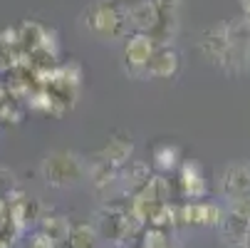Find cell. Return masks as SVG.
Here are the masks:
<instances>
[{"mask_svg":"<svg viewBox=\"0 0 250 248\" xmlns=\"http://www.w3.org/2000/svg\"><path fill=\"white\" fill-rule=\"evenodd\" d=\"M94 243H97V231L89 224H75L69 228V236H67L69 248H94Z\"/></svg>","mask_w":250,"mask_h":248,"instance_id":"16","label":"cell"},{"mask_svg":"<svg viewBox=\"0 0 250 248\" xmlns=\"http://www.w3.org/2000/svg\"><path fill=\"white\" fill-rule=\"evenodd\" d=\"M126 3H134V0H126Z\"/></svg>","mask_w":250,"mask_h":248,"instance_id":"28","label":"cell"},{"mask_svg":"<svg viewBox=\"0 0 250 248\" xmlns=\"http://www.w3.org/2000/svg\"><path fill=\"white\" fill-rule=\"evenodd\" d=\"M22 110L18 107V102L8 99L0 104V124H20L22 122Z\"/></svg>","mask_w":250,"mask_h":248,"instance_id":"21","label":"cell"},{"mask_svg":"<svg viewBox=\"0 0 250 248\" xmlns=\"http://www.w3.org/2000/svg\"><path fill=\"white\" fill-rule=\"evenodd\" d=\"M178 184H181V194L186 199H203L206 196V179H203V169L198 161L186 159L178 171Z\"/></svg>","mask_w":250,"mask_h":248,"instance_id":"6","label":"cell"},{"mask_svg":"<svg viewBox=\"0 0 250 248\" xmlns=\"http://www.w3.org/2000/svg\"><path fill=\"white\" fill-rule=\"evenodd\" d=\"M57 80H60L62 85H67L69 90L77 92V87H80V82H82V65H80L77 60L62 62V65L57 67Z\"/></svg>","mask_w":250,"mask_h":248,"instance_id":"18","label":"cell"},{"mask_svg":"<svg viewBox=\"0 0 250 248\" xmlns=\"http://www.w3.org/2000/svg\"><path fill=\"white\" fill-rule=\"evenodd\" d=\"M15 69V62H13V52L8 50H0V75H5V72H13Z\"/></svg>","mask_w":250,"mask_h":248,"instance_id":"24","label":"cell"},{"mask_svg":"<svg viewBox=\"0 0 250 248\" xmlns=\"http://www.w3.org/2000/svg\"><path fill=\"white\" fill-rule=\"evenodd\" d=\"M69 228H72V224H69L64 216H60V214H47V216H42V228H40V231L47 233L55 243L67 241Z\"/></svg>","mask_w":250,"mask_h":248,"instance_id":"15","label":"cell"},{"mask_svg":"<svg viewBox=\"0 0 250 248\" xmlns=\"http://www.w3.org/2000/svg\"><path fill=\"white\" fill-rule=\"evenodd\" d=\"M0 248H13V243L8 238H0Z\"/></svg>","mask_w":250,"mask_h":248,"instance_id":"26","label":"cell"},{"mask_svg":"<svg viewBox=\"0 0 250 248\" xmlns=\"http://www.w3.org/2000/svg\"><path fill=\"white\" fill-rule=\"evenodd\" d=\"M146 224L154 226V228H164V231L166 228H173L176 226V206H171V203H156L151 208Z\"/></svg>","mask_w":250,"mask_h":248,"instance_id":"17","label":"cell"},{"mask_svg":"<svg viewBox=\"0 0 250 248\" xmlns=\"http://www.w3.org/2000/svg\"><path fill=\"white\" fill-rule=\"evenodd\" d=\"M151 159H154V166L159 169V174H168L171 169L178 166V159H181V152L173 144H156L154 152H151Z\"/></svg>","mask_w":250,"mask_h":248,"instance_id":"14","label":"cell"},{"mask_svg":"<svg viewBox=\"0 0 250 248\" xmlns=\"http://www.w3.org/2000/svg\"><path fill=\"white\" fill-rule=\"evenodd\" d=\"M178 72V55L176 50L161 45L156 47V52L151 55L149 65H146V75L149 77H173Z\"/></svg>","mask_w":250,"mask_h":248,"instance_id":"8","label":"cell"},{"mask_svg":"<svg viewBox=\"0 0 250 248\" xmlns=\"http://www.w3.org/2000/svg\"><path fill=\"white\" fill-rule=\"evenodd\" d=\"M119 179L124 181V189L136 194L139 189H144L146 181L151 179V169L146 161H139V159H131L129 164H124L119 169Z\"/></svg>","mask_w":250,"mask_h":248,"instance_id":"10","label":"cell"},{"mask_svg":"<svg viewBox=\"0 0 250 248\" xmlns=\"http://www.w3.org/2000/svg\"><path fill=\"white\" fill-rule=\"evenodd\" d=\"M52 104H55V97H52V92L45 90V87H38V90H32V92L27 94V107L35 110V112H47V114H52Z\"/></svg>","mask_w":250,"mask_h":248,"instance_id":"20","label":"cell"},{"mask_svg":"<svg viewBox=\"0 0 250 248\" xmlns=\"http://www.w3.org/2000/svg\"><path fill=\"white\" fill-rule=\"evenodd\" d=\"M131 154H134V144H131V139H129V136L117 134V136H112V139H109V144H106V147L102 149L99 159H102V161H106V164H112L114 169H122L124 164H129V161H131Z\"/></svg>","mask_w":250,"mask_h":248,"instance_id":"9","label":"cell"},{"mask_svg":"<svg viewBox=\"0 0 250 248\" xmlns=\"http://www.w3.org/2000/svg\"><path fill=\"white\" fill-rule=\"evenodd\" d=\"M87 30L97 38H117V35L124 32V25H126V18H124V10H119L114 3L109 0H97L92 3L84 15H82Z\"/></svg>","mask_w":250,"mask_h":248,"instance_id":"1","label":"cell"},{"mask_svg":"<svg viewBox=\"0 0 250 248\" xmlns=\"http://www.w3.org/2000/svg\"><path fill=\"white\" fill-rule=\"evenodd\" d=\"M89 181H92V186L97 191H104V189H109V186H114L119 181V169H114L112 164H106V161H102L97 157V161L89 169Z\"/></svg>","mask_w":250,"mask_h":248,"instance_id":"12","label":"cell"},{"mask_svg":"<svg viewBox=\"0 0 250 248\" xmlns=\"http://www.w3.org/2000/svg\"><path fill=\"white\" fill-rule=\"evenodd\" d=\"M126 25L134 27V32H144L151 35L159 25V10L154 5V0H136V3H129V8L124 10Z\"/></svg>","mask_w":250,"mask_h":248,"instance_id":"5","label":"cell"},{"mask_svg":"<svg viewBox=\"0 0 250 248\" xmlns=\"http://www.w3.org/2000/svg\"><path fill=\"white\" fill-rule=\"evenodd\" d=\"M27 248H57V243L47 236V233H42V231H38L32 238H30V243H27Z\"/></svg>","mask_w":250,"mask_h":248,"instance_id":"23","label":"cell"},{"mask_svg":"<svg viewBox=\"0 0 250 248\" xmlns=\"http://www.w3.org/2000/svg\"><path fill=\"white\" fill-rule=\"evenodd\" d=\"M218 226H221L223 238H226L230 246H243L245 238L250 236V221L243 219V216H238V214H233V211L223 214V219H221Z\"/></svg>","mask_w":250,"mask_h":248,"instance_id":"11","label":"cell"},{"mask_svg":"<svg viewBox=\"0 0 250 248\" xmlns=\"http://www.w3.org/2000/svg\"><path fill=\"white\" fill-rule=\"evenodd\" d=\"M18 32H20V50L35 52V50H40L45 35H47V27H42L40 23H35V20H25L18 27Z\"/></svg>","mask_w":250,"mask_h":248,"instance_id":"13","label":"cell"},{"mask_svg":"<svg viewBox=\"0 0 250 248\" xmlns=\"http://www.w3.org/2000/svg\"><path fill=\"white\" fill-rule=\"evenodd\" d=\"M243 248H250V236L245 238V243H243Z\"/></svg>","mask_w":250,"mask_h":248,"instance_id":"27","label":"cell"},{"mask_svg":"<svg viewBox=\"0 0 250 248\" xmlns=\"http://www.w3.org/2000/svg\"><path fill=\"white\" fill-rule=\"evenodd\" d=\"M10 99V94H8V87H5V82H0V104L3 102H8Z\"/></svg>","mask_w":250,"mask_h":248,"instance_id":"25","label":"cell"},{"mask_svg":"<svg viewBox=\"0 0 250 248\" xmlns=\"http://www.w3.org/2000/svg\"><path fill=\"white\" fill-rule=\"evenodd\" d=\"M230 50V40H228V25H213L201 35V52L213 62V65H221L226 62Z\"/></svg>","mask_w":250,"mask_h":248,"instance_id":"4","label":"cell"},{"mask_svg":"<svg viewBox=\"0 0 250 248\" xmlns=\"http://www.w3.org/2000/svg\"><path fill=\"white\" fill-rule=\"evenodd\" d=\"M0 50H20V32L18 27H3L0 30Z\"/></svg>","mask_w":250,"mask_h":248,"instance_id":"22","label":"cell"},{"mask_svg":"<svg viewBox=\"0 0 250 248\" xmlns=\"http://www.w3.org/2000/svg\"><path fill=\"white\" fill-rule=\"evenodd\" d=\"M42 176L50 186H72L84 176V166L72 152H52L42 161Z\"/></svg>","mask_w":250,"mask_h":248,"instance_id":"2","label":"cell"},{"mask_svg":"<svg viewBox=\"0 0 250 248\" xmlns=\"http://www.w3.org/2000/svg\"><path fill=\"white\" fill-rule=\"evenodd\" d=\"M156 52V43L151 35L144 32H134L126 38L124 45V60H126V69L136 77H149L146 75V65L151 60V55Z\"/></svg>","mask_w":250,"mask_h":248,"instance_id":"3","label":"cell"},{"mask_svg":"<svg viewBox=\"0 0 250 248\" xmlns=\"http://www.w3.org/2000/svg\"><path fill=\"white\" fill-rule=\"evenodd\" d=\"M139 248H171V238L164 228H144L141 231V238H139Z\"/></svg>","mask_w":250,"mask_h":248,"instance_id":"19","label":"cell"},{"mask_svg":"<svg viewBox=\"0 0 250 248\" xmlns=\"http://www.w3.org/2000/svg\"><path fill=\"white\" fill-rule=\"evenodd\" d=\"M223 191L230 201L250 196V166L245 164H233L223 174Z\"/></svg>","mask_w":250,"mask_h":248,"instance_id":"7","label":"cell"}]
</instances>
